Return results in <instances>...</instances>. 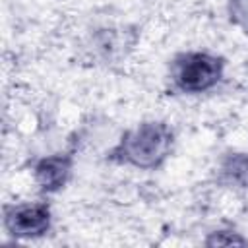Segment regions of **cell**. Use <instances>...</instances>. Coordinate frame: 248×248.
Instances as JSON below:
<instances>
[{"label": "cell", "instance_id": "4", "mask_svg": "<svg viewBox=\"0 0 248 248\" xmlns=\"http://www.w3.org/2000/svg\"><path fill=\"white\" fill-rule=\"evenodd\" d=\"M74 167H76L74 151L46 153L31 163V178L41 194L52 196L62 192L70 184L74 176Z\"/></svg>", "mask_w": 248, "mask_h": 248}, {"label": "cell", "instance_id": "3", "mask_svg": "<svg viewBox=\"0 0 248 248\" xmlns=\"http://www.w3.org/2000/svg\"><path fill=\"white\" fill-rule=\"evenodd\" d=\"M2 227L14 240H37L52 229V209L45 200L12 202L2 207Z\"/></svg>", "mask_w": 248, "mask_h": 248}, {"label": "cell", "instance_id": "2", "mask_svg": "<svg viewBox=\"0 0 248 248\" xmlns=\"http://www.w3.org/2000/svg\"><path fill=\"white\" fill-rule=\"evenodd\" d=\"M227 60L209 50H182L169 64L170 87L180 95L213 91L225 78Z\"/></svg>", "mask_w": 248, "mask_h": 248}, {"label": "cell", "instance_id": "8", "mask_svg": "<svg viewBox=\"0 0 248 248\" xmlns=\"http://www.w3.org/2000/svg\"><path fill=\"white\" fill-rule=\"evenodd\" d=\"M227 17L236 29L248 35V0H227Z\"/></svg>", "mask_w": 248, "mask_h": 248}, {"label": "cell", "instance_id": "1", "mask_svg": "<svg viewBox=\"0 0 248 248\" xmlns=\"http://www.w3.org/2000/svg\"><path fill=\"white\" fill-rule=\"evenodd\" d=\"M174 143L176 134L169 122L141 120L118 136L107 151V161L145 172L159 170L170 159Z\"/></svg>", "mask_w": 248, "mask_h": 248}, {"label": "cell", "instance_id": "6", "mask_svg": "<svg viewBox=\"0 0 248 248\" xmlns=\"http://www.w3.org/2000/svg\"><path fill=\"white\" fill-rule=\"evenodd\" d=\"M128 31L122 29V27H105L101 29L99 33V41H97V48L112 58L114 54H122L124 52V46H132V41H128Z\"/></svg>", "mask_w": 248, "mask_h": 248}, {"label": "cell", "instance_id": "7", "mask_svg": "<svg viewBox=\"0 0 248 248\" xmlns=\"http://www.w3.org/2000/svg\"><path fill=\"white\" fill-rule=\"evenodd\" d=\"M205 246H248V238L238 232L232 227H221V229H213L207 232V236L203 238Z\"/></svg>", "mask_w": 248, "mask_h": 248}, {"label": "cell", "instance_id": "5", "mask_svg": "<svg viewBox=\"0 0 248 248\" xmlns=\"http://www.w3.org/2000/svg\"><path fill=\"white\" fill-rule=\"evenodd\" d=\"M215 180L223 188L248 192V151H227L215 167Z\"/></svg>", "mask_w": 248, "mask_h": 248}]
</instances>
